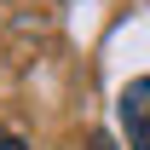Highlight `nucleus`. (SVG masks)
<instances>
[{
  "label": "nucleus",
  "mask_w": 150,
  "mask_h": 150,
  "mask_svg": "<svg viewBox=\"0 0 150 150\" xmlns=\"http://www.w3.org/2000/svg\"><path fill=\"white\" fill-rule=\"evenodd\" d=\"M0 150H23V139H18V133H6V127H0Z\"/></svg>",
  "instance_id": "nucleus-2"
},
{
  "label": "nucleus",
  "mask_w": 150,
  "mask_h": 150,
  "mask_svg": "<svg viewBox=\"0 0 150 150\" xmlns=\"http://www.w3.org/2000/svg\"><path fill=\"white\" fill-rule=\"evenodd\" d=\"M115 115H121V127H127V150H150V75H139V81L121 87Z\"/></svg>",
  "instance_id": "nucleus-1"
},
{
  "label": "nucleus",
  "mask_w": 150,
  "mask_h": 150,
  "mask_svg": "<svg viewBox=\"0 0 150 150\" xmlns=\"http://www.w3.org/2000/svg\"><path fill=\"white\" fill-rule=\"evenodd\" d=\"M87 150H115V144H110V139H104V133H98V139H93V144H87Z\"/></svg>",
  "instance_id": "nucleus-3"
}]
</instances>
